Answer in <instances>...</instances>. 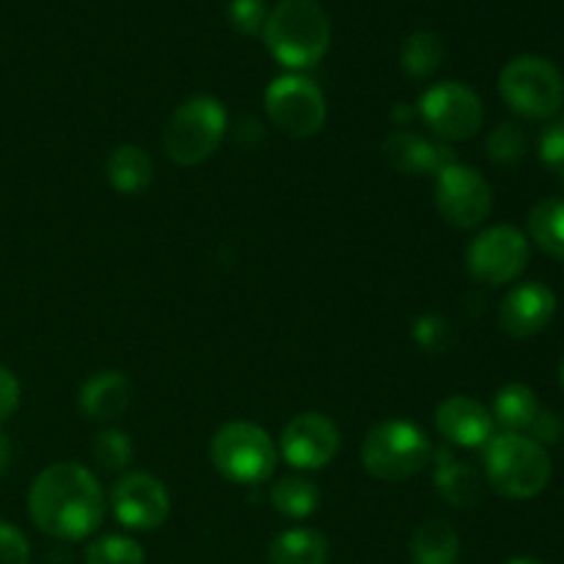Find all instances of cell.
I'll list each match as a JSON object with an SVG mask.
<instances>
[{"label":"cell","mask_w":564,"mask_h":564,"mask_svg":"<svg viewBox=\"0 0 564 564\" xmlns=\"http://www.w3.org/2000/svg\"><path fill=\"white\" fill-rule=\"evenodd\" d=\"M411 554L416 564H457L460 538L449 521L430 518V521L419 523L416 532H413Z\"/></svg>","instance_id":"18"},{"label":"cell","mask_w":564,"mask_h":564,"mask_svg":"<svg viewBox=\"0 0 564 564\" xmlns=\"http://www.w3.org/2000/svg\"><path fill=\"white\" fill-rule=\"evenodd\" d=\"M105 171H108V180L116 191L135 196V193L147 191L149 182H152V158L135 143H124V147H116L110 152Z\"/></svg>","instance_id":"19"},{"label":"cell","mask_w":564,"mask_h":564,"mask_svg":"<svg viewBox=\"0 0 564 564\" xmlns=\"http://www.w3.org/2000/svg\"><path fill=\"white\" fill-rule=\"evenodd\" d=\"M209 460L229 482L257 485L273 477L279 466V446L259 424L231 422L213 435Z\"/></svg>","instance_id":"5"},{"label":"cell","mask_w":564,"mask_h":564,"mask_svg":"<svg viewBox=\"0 0 564 564\" xmlns=\"http://www.w3.org/2000/svg\"><path fill=\"white\" fill-rule=\"evenodd\" d=\"M468 273L474 281L501 286L516 281L529 264V240L516 226H494L468 246Z\"/></svg>","instance_id":"11"},{"label":"cell","mask_w":564,"mask_h":564,"mask_svg":"<svg viewBox=\"0 0 564 564\" xmlns=\"http://www.w3.org/2000/svg\"><path fill=\"white\" fill-rule=\"evenodd\" d=\"M413 336H416L419 345L424 347V350H446L452 341V330H449V323H446L444 317H435V314H427V317H422L416 323V328H413Z\"/></svg>","instance_id":"30"},{"label":"cell","mask_w":564,"mask_h":564,"mask_svg":"<svg viewBox=\"0 0 564 564\" xmlns=\"http://www.w3.org/2000/svg\"><path fill=\"white\" fill-rule=\"evenodd\" d=\"M402 69L413 80H424L444 64V39L435 31H416L402 44Z\"/></svg>","instance_id":"24"},{"label":"cell","mask_w":564,"mask_h":564,"mask_svg":"<svg viewBox=\"0 0 564 564\" xmlns=\"http://www.w3.org/2000/svg\"><path fill=\"white\" fill-rule=\"evenodd\" d=\"M264 110L286 138L306 141L325 124V97L317 83L301 75H281L264 91Z\"/></svg>","instance_id":"8"},{"label":"cell","mask_w":564,"mask_h":564,"mask_svg":"<svg viewBox=\"0 0 564 564\" xmlns=\"http://www.w3.org/2000/svg\"><path fill=\"white\" fill-rule=\"evenodd\" d=\"M94 460L105 471H121V468H127L132 460L130 438L124 433H119V430H105V433H99L97 441H94Z\"/></svg>","instance_id":"28"},{"label":"cell","mask_w":564,"mask_h":564,"mask_svg":"<svg viewBox=\"0 0 564 564\" xmlns=\"http://www.w3.org/2000/svg\"><path fill=\"white\" fill-rule=\"evenodd\" d=\"M31 562V545L25 534L11 523H0V564H28Z\"/></svg>","instance_id":"32"},{"label":"cell","mask_w":564,"mask_h":564,"mask_svg":"<svg viewBox=\"0 0 564 564\" xmlns=\"http://www.w3.org/2000/svg\"><path fill=\"white\" fill-rule=\"evenodd\" d=\"M435 427L441 438L463 449H479L494 438V416L482 402L455 394L435 408Z\"/></svg>","instance_id":"15"},{"label":"cell","mask_w":564,"mask_h":564,"mask_svg":"<svg viewBox=\"0 0 564 564\" xmlns=\"http://www.w3.org/2000/svg\"><path fill=\"white\" fill-rule=\"evenodd\" d=\"M226 108L215 97L198 94L174 110L165 127V152L176 165H202L215 154L226 135Z\"/></svg>","instance_id":"6"},{"label":"cell","mask_w":564,"mask_h":564,"mask_svg":"<svg viewBox=\"0 0 564 564\" xmlns=\"http://www.w3.org/2000/svg\"><path fill=\"white\" fill-rule=\"evenodd\" d=\"M383 158L405 176H438L446 165L457 163L446 143L427 141L413 132H391L383 141Z\"/></svg>","instance_id":"16"},{"label":"cell","mask_w":564,"mask_h":564,"mask_svg":"<svg viewBox=\"0 0 564 564\" xmlns=\"http://www.w3.org/2000/svg\"><path fill=\"white\" fill-rule=\"evenodd\" d=\"M540 158L551 171L564 176V116L545 127L540 135Z\"/></svg>","instance_id":"31"},{"label":"cell","mask_w":564,"mask_h":564,"mask_svg":"<svg viewBox=\"0 0 564 564\" xmlns=\"http://www.w3.org/2000/svg\"><path fill=\"white\" fill-rule=\"evenodd\" d=\"M507 564H543V562H538V560H512V562H507Z\"/></svg>","instance_id":"36"},{"label":"cell","mask_w":564,"mask_h":564,"mask_svg":"<svg viewBox=\"0 0 564 564\" xmlns=\"http://www.w3.org/2000/svg\"><path fill=\"white\" fill-rule=\"evenodd\" d=\"M264 44L290 69L314 66L330 44V20L317 0H281L262 28Z\"/></svg>","instance_id":"2"},{"label":"cell","mask_w":564,"mask_h":564,"mask_svg":"<svg viewBox=\"0 0 564 564\" xmlns=\"http://www.w3.org/2000/svg\"><path fill=\"white\" fill-rule=\"evenodd\" d=\"M556 314V295L540 281L516 286L499 308V325L512 339H529L549 328Z\"/></svg>","instance_id":"14"},{"label":"cell","mask_w":564,"mask_h":564,"mask_svg":"<svg viewBox=\"0 0 564 564\" xmlns=\"http://www.w3.org/2000/svg\"><path fill=\"white\" fill-rule=\"evenodd\" d=\"M430 460H433V444L424 430L400 419L372 427L361 444L364 468L383 482L416 477L430 466Z\"/></svg>","instance_id":"4"},{"label":"cell","mask_w":564,"mask_h":564,"mask_svg":"<svg viewBox=\"0 0 564 564\" xmlns=\"http://www.w3.org/2000/svg\"><path fill=\"white\" fill-rule=\"evenodd\" d=\"M264 20H268L264 0H231L229 3V22L242 36H257V33H262Z\"/></svg>","instance_id":"29"},{"label":"cell","mask_w":564,"mask_h":564,"mask_svg":"<svg viewBox=\"0 0 564 564\" xmlns=\"http://www.w3.org/2000/svg\"><path fill=\"white\" fill-rule=\"evenodd\" d=\"M424 124L444 141H468L482 130V99L466 83L444 80L427 88L419 102Z\"/></svg>","instance_id":"9"},{"label":"cell","mask_w":564,"mask_h":564,"mask_svg":"<svg viewBox=\"0 0 564 564\" xmlns=\"http://www.w3.org/2000/svg\"><path fill=\"white\" fill-rule=\"evenodd\" d=\"M110 507H113V516L119 518L121 527L149 532V529H158L169 521L171 496L158 477L132 471L113 485Z\"/></svg>","instance_id":"12"},{"label":"cell","mask_w":564,"mask_h":564,"mask_svg":"<svg viewBox=\"0 0 564 564\" xmlns=\"http://www.w3.org/2000/svg\"><path fill=\"white\" fill-rule=\"evenodd\" d=\"M339 452V430L323 413H297L281 433V457L292 468L317 471Z\"/></svg>","instance_id":"13"},{"label":"cell","mask_w":564,"mask_h":564,"mask_svg":"<svg viewBox=\"0 0 564 564\" xmlns=\"http://www.w3.org/2000/svg\"><path fill=\"white\" fill-rule=\"evenodd\" d=\"M534 435H538V444L540 441H545V444H556V441L564 435V424L560 416H554V413H538V419H534L532 424Z\"/></svg>","instance_id":"34"},{"label":"cell","mask_w":564,"mask_h":564,"mask_svg":"<svg viewBox=\"0 0 564 564\" xmlns=\"http://www.w3.org/2000/svg\"><path fill=\"white\" fill-rule=\"evenodd\" d=\"M499 91L507 108L523 119L543 121L560 113L564 80L551 61L540 55H518L501 69Z\"/></svg>","instance_id":"7"},{"label":"cell","mask_w":564,"mask_h":564,"mask_svg":"<svg viewBox=\"0 0 564 564\" xmlns=\"http://www.w3.org/2000/svg\"><path fill=\"white\" fill-rule=\"evenodd\" d=\"M560 383H562V389H564V361H562V367H560Z\"/></svg>","instance_id":"37"},{"label":"cell","mask_w":564,"mask_h":564,"mask_svg":"<svg viewBox=\"0 0 564 564\" xmlns=\"http://www.w3.org/2000/svg\"><path fill=\"white\" fill-rule=\"evenodd\" d=\"M143 549L124 534H105L86 549V564H143Z\"/></svg>","instance_id":"26"},{"label":"cell","mask_w":564,"mask_h":564,"mask_svg":"<svg viewBox=\"0 0 564 564\" xmlns=\"http://www.w3.org/2000/svg\"><path fill=\"white\" fill-rule=\"evenodd\" d=\"M132 400V383L127 375L108 369V372H97L83 383L80 397H77V408L91 422H110V419L121 416L130 408Z\"/></svg>","instance_id":"17"},{"label":"cell","mask_w":564,"mask_h":564,"mask_svg":"<svg viewBox=\"0 0 564 564\" xmlns=\"http://www.w3.org/2000/svg\"><path fill=\"white\" fill-rule=\"evenodd\" d=\"M20 405V383L6 367H0V424Z\"/></svg>","instance_id":"33"},{"label":"cell","mask_w":564,"mask_h":564,"mask_svg":"<svg viewBox=\"0 0 564 564\" xmlns=\"http://www.w3.org/2000/svg\"><path fill=\"white\" fill-rule=\"evenodd\" d=\"M435 207L455 229H477L494 209V191L479 171L452 163L435 176Z\"/></svg>","instance_id":"10"},{"label":"cell","mask_w":564,"mask_h":564,"mask_svg":"<svg viewBox=\"0 0 564 564\" xmlns=\"http://www.w3.org/2000/svg\"><path fill=\"white\" fill-rule=\"evenodd\" d=\"M488 158L499 165H516L521 163L523 154H527V138H523L521 127L516 124H499L494 132L488 135Z\"/></svg>","instance_id":"27"},{"label":"cell","mask_w":564,"mask_h":564,"mask_svg":"<svg viewBox=\"0 0 564 564\" xmlns=\"http://www.w3.org/2000/svg\"><path fill=\"white\" fill-rule=\"evenodd\" d=\"M270 564H325L328 540L314 529H290L273 538L268 549Z\"/></svg>","instance_id":"21"},{"label":"cell","mask_w":564,"mask_h":564,"mask_svg":"<svg viewBox=\"0 0 564 564\" xmlns=\"http://www.w3.org/2000/svg\"><path fill=\"white\" fill-rule=\"evenodd\" d=\"M485 471L494 490L507 499H534L551 482V457L534 438L505 433L490 438L485 449Z\"/></svg>","instance_id":"3"},{"label":"cell","mask_w":564,"mask_h":564,"mask_svg":"<svg viewBox=\"0 0 564 564\" xmlns=\"http://www.w3.org/2000/svg\"><path fill=\"white\" fill-rule=\"evenodd\" d=\"M6 463H9V441L6 435H0V471L6 468Z\"/></svg>","instance_id":"35"},{"label":"cell","mask_w":564,"mask_h":564,"mask_svg":"<svg viewBox=\"0 0 564 564\" xmlns=\"http://www.w3.org/2000/svg\"><path fill=\"white\" fill-rule=\"evenodd\" d=\"M562 180H564V176H562Z\"/></svg>","instance_id":"38"},{"label":"cell","mask_w":564,"mask_h":564,"mask_svg":"<svg viewBox=\"0 0 564 564\" xmlns=\"http://www.w3.org/2000/svg\"><path fill=\"white\" fill-rule=\"evenodd\" d=\"M28 510L44 534L77 543L91 538L102 523V485L80 463H55L33 479Z\"/></svg>","instance_id":"1"},{"label":"cell","mask_w":564,"mask_h":564,"mask_svg":"<svg viewBox=\"0 0 564 564\" xmlns=\"http://www.w3.org/2000/svg\"><path fill=\"white\" fill-rule=\"evenodd\" d=\"M529 237L549 257L564 262V196L543 198L529 213Z\"/></svg>","instance_id":"22"},{"label":"cell","mask_w":564,"mask_h":564,"mask_svg":"<svg viewBox=\"0 0 564 564\" xmlns=\"http://www.w3.org/2000/svg\"><path fill=\"white\" fill-rule=\"evenodd\" d=\"M540 413V402L534 391L523 383H510L499 389L494 402V419L507 427V433H521L534 424Z\"/></svg>","instance_id":"23"},{"label":"cell","mask_w":564,"mask_h":564,"mask_svg":"<svg viewBox=\"0 0 564 564\" xmlns=\"http://www.w3.org/2000/svg\"><path fill=\"white\" fill-rule=\"evenodd\" d=\"M433 482L438 488V494L455 507H471L482 496V485H479L477 471L471 466H466V463L452 460L449 452H438Z\"/></svg>","instance_id":"20"},{"label":"cell","mask_w":564,"mask_h":564,"mask_svg":"<svg viewBox=\"0 0 564 564\" xmlns=\"http://www.w3.org/2000/svg\"><path fill=\"white\" fill-rule=\"evenodd\" d=\"M270 501H273L275 512H281V516L308 518L319 505V488L308 479L284 477L270 490Z\"/></svg>","instance_id":"25"}]
</instances>
